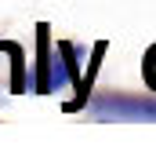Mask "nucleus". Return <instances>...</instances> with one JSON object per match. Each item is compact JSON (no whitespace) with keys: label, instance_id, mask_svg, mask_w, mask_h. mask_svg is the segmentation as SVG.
<instances>
[{"label":"nucleus","instance_id":"obj_1","mask_svg":"<svg viewBox=\"0 0 156 153\" xmlns=\"http://www.w3.org/2000/svg\"><path fill=\"white\" fill-rule=\"evenodd\" d=\"M94 117H113V120H156V99L138 95H105L91 106Z\"/></svg>","mask_w":156,"mask_h":153}]
</instances>
